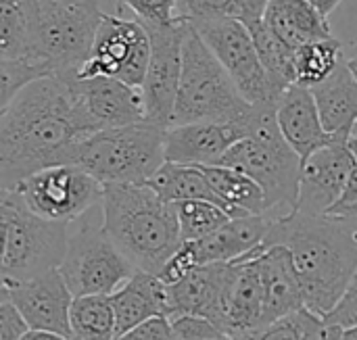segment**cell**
<instances>
[{"mask_svg": "<svg viewBox=\"0 0 357 340\" xmlns=\"http://www.w3.org/2000/svg\"><path fill=\"white\" fill-rule=\"evenodd\" d=\"M96 132L73 75L29 84L0 109V188L15 190L46 167L73 165L79 144Z\"/></svg>", "mask_w": 357, "mask_h": 340, "instance_id": "cell-1", "label": "cell"}, {"mask_svg": "<svg viewBox=\"0 0 357 340\" xmlns=\"http://www.w3.org/2000/svg\"><path fill=\"white\" fill-rule=\"evenodd\" d=\"M282 245L291 251L305 307L328 316L347 293L357 270V240L343 219L331 215L287 213L270 217L264 247Z\"/></svg>", "mask_w": 357, "mask_h": 340, "instance_id": "cell-2", "label": "cell"}, {"mask_svg": "<svg viewBox=\"0 0 357 340\" xmlns=\"http://www.w3.org/2000/svg\"><path fill=\"white\" fill-rule=\"evenodd\" d=\"M102 226L138 272L161 274L182 247L176 205L149 184H113L102 194Z\"/></svg>", "mask_w": 357, "mask_h": 340, "instance_id": "cell-3", "label": "cell"}, {"mask_svg": "<svg viewBox=\"0 0 357 340\" xmlns=\"http://www.w3.org/2000/svg\"><path fill=\"white\" fill-rule=\"evenodd\" d=\"M105 13L96 0H27V54L46 77L75 75L90 56Z\"/></svg>", "mask_w": 357, "mask_h": 340, "instance_id": "cell-4", "label": "cell"}, {"mask_svg": "<svg viewBox=\"0 0 357 340\" xmlns=\"http://www.w3.org/2000/svg\"><path fill=\"white\" fill-rule=\"evenodd\" d=\"M255 115L257 107L241 94L224 65L188 21L182 50V77L172 125L220 121L243 123L251 132Z\"/></svg>", "mask_w": 357, "mask_h": 340, "instance_id": "cell-5", "label": "cell"}, {"mask_svg": "<svg viewBox=\"0 0 357 340\" xmlns=\"http://www.w3.org/2000/svg\"><path fill=\"white\" fill-rule=\"evenodd\" d=\"M218 165L241 169L261 186L266 215L280 217L295 211L303 161L278 128L276 105L257 107L249 136L236 142Z\"/></svg>", "mask_w": 357, "mask_h": 340, "instance_id": "cell-6", "label": "cell"}, {"mask_svg": "<svg viewBox=\"0 0 357 340\" xmlns=\"http://www.w3.org/2000/svg\"><path fill=\"white\" fill-rule=\"evenodd\" d=\"M165 128L146 119L100 130L79 144L73 165L102 186L149 184L165 163Z\"/></svg>", "mask_w": 357, "mask_h": 340, "instance_id": "cell-7", "label": "cell"}, {"mask_svg": "<svg viewBox=\"0 0 357 340\" xmlns=\"http://www.w3.org/2000/svg\"><path fill=\"white\" fill-rule=\"evenodd\" d=\"M0 224L2 286L25 282L61 268L69 245L67 224L36 215L17 190L0 192Z\"/></svg>", "mask_w": 357, "mask_h": 340, "instance_id": "cell-8", "label": "cell"}, {"mask_svg": "<svg viewBox=\"0 0 357 340\" xmlns=\"http://www.w3.org/2000/svg\"><path fill=\"white\" fill-rule=\"evenodd\" d=\"M92 211H88L84 224L69 234L67 253L59 268L73 297H111L138 272L111 240L102 219L90 215Z\"/></svg>", "mask_w": 357, "mask_h": 340, "instance_id": "cell-9", "label": "cell"}, {"mask_svg": "<svg viewBox=\"0 0 357 340\" xmlns=\"http://www.w3.org/2000/svg\"><path fill=\"white\" fill-rule=\"evenodd\" d=\"M190 25L224 65L241 94L255 107L276 105L270 92V82L266 67L259 59L251 29L230 17L195 19Z\"/></svg>", "mask_w": 357, "mask_h": 340, "instance_id": "cell-10", "label": "cell"}, {"mask_svg": "<svg viewBox=\"0 0 357 340\" xmlns=\"http://www.w3.org/2000/svg\"><path fill=\"white\" fill-rule=\"evenodd\" d=\"M25 205L40 217L73 224L102 203L105 186L77 165L46 167L15 188Z\"/></svg>", "mask_w": 357, "mask_h": 340, "instance_id": "cell-11", "label": "cell"}, {"mask_svg": "<svg viewBox=\"0 0 357 340\" xmlns=\"http://www.w3.org/2000/svg\"><path fill=\"white\" fill-rule=\"evenodd\" d=\"M151 63V40L136 19L105 15L96 31L90 56L75 77H117L134 88H142Z\"/></svg>", "mask_w": 357, "mask_h": 340, "instance_id": "cell-12", "label": "cell"}, {"mask_svg": "<svg viewBox=\"0 0 357 340\" xmlns=\"http://www.w3.org/2000/svg\"><path fill=\"white\" fill-rule=\"evenodd\" d=\"M151 40V63L142 84L146 121L169 128L182 77V50L188 31V19L178 17L172 23H142Z\"/></svg>", "mask_w": 357, "mask_h": 340, "instance_id": "cell-13", "label": "cell"}, {"mask_svg": "<svg viewBox=\"0 0 357 340\" xmlns=\"http://www.w3.org/2000/svg\"><path fill=\"white\" fill-rule=\"evenodd\" d=\"M356 165L349 140H335L307 157L301 169L295 211L303 215H326L345 192Z\"/></svg>", "mask_w": 357, "mask_h": 340, "instance_id": "cell-14", "label": "cell"}, {"mask_svg": "<svg viewBox=\"0 0 357 340\" xmlns=\"http://www.w3.org/2000/svg\"><path fill=\"white\" fill-rule=\"evenodd\" d=\"M0 297L15 303L31 330L54 332L71 339L69 314L75 297L71 295L59 270H50L25 282L2 286Z\"/></svg>", "mask_w": 357, "mask_h": 340, "instance_id": "cell-15", "label": "cell"}, {"mask_svg": "<svg viewBox=\"0 0 357 340\" xmlns=\"http://www.w3.org/2000/svg\"><path fill=\"white\" fill-rule=\"evenodd\" d=\"M247 136L249 128L243 123L199 121L172 125L165 132V161L195 167L218 165L224 155Z\"/></svg>", "mask_w": 357, "mask_h": 340, "instance_id": "cell-16", "label": "cell"}, {"mask_svg": "<svg viewBox=\"0 0 357 340\" xmlns=\"http://www.w3.org/2000/svg\"><path fill=\"white\" fill-rule=\"evenodd\" d=\"M73 86L90 121L98 132L132 125L146 119L142 88H134L117 77L107 75L88 79H79L73 75Z\"/></svg>", "mask_w": 357, "mask_h": 340, "instance_id": "cell-17", "label": "cell"}, {"mask_svg": "<svg viewBox=\"0 0 357 340\" xmlns=\"http://www.w3.org/2000/svg\"><path fill=\"white\" fill-rule=\"evenodd\" d=\"M257 257L230 263V276L226 284L220 322V328L230 339L264 326L266 291Z\"/></svg>", "mask_w": 357, "mask_h": 340, "instance_id": "cell-18", "label": "cell"}, {"mask_svg": "<svg viewBox=\"0 0 357 340\" xmlns=\"http://www.w3.org/2000/svg\"><path fill=\"white\" fill-rule=\"evenodd\" d=\"M276 121L284 140L301 157V161L335 142L322 125L312 88L293 84L276 102Z\"/></svg>", "mask_w": 357, "mask_h": 340, "instance_id": "cell-19", "label": "cell"}, {"mask_svg": "<svg viewBox=\"0 0 357 340\" xmlns=\"http://www.w3.org/2000/svg\"><path fill=\"white\" fill-rule=\"evenodd\" d=\"M230 263H207L195 268L180 282L167 286L172 316H201L220 326Z\"/></svg>", "mask_w": 357, "mask_h": 340, "instance_id": "cell-20", "label": "cell"}, {"mask_svg": "<svg viewBox=\"0 0 357 340\" xmlns=\"http://www.w3.org/2000/svg\"><path fill=\"white\" fill-rule=\"evenodd\" d=\"M270 230V215L232 217L213 234L195 240L199 265L207 263H236L264 247Z\"/></svg>", "mask_w": 357, "mask_h": 340, "instance_id": "cell-21", "label": "cell"}, {"mask_svg": "<svg viewBox=\"0 0 357 340\" xmlns=\"http://www.w3.org/2000/svg\"><path fill=\"white\" fill-rule=\"evenodd\" d=\"M257 259H259L264 291H266L264 326L303 309L305 297L301 291L299 274L291 251L282 245L268 247V249L264 247Z\"/></svg>", "mask_w": 357, "mask_h": 340, "instance_id": "cell-22", "label": "cell"}, {"mask_svg": "<svg viewBox=\"0 0 357 340\" xmlns=\"http://www.w3.org/2000/svg\"><path fill=\"white\" fill-rule=\"evenodd\" d=\"M117 318V337L144 324L151 318H169V291L167 284L149 272H136L119 291L111 295Z\"/></svg>", "mask_w": 357, "mask_h": 340, "instance_id": "cell-23", "label": "cell"}, {"mask_svg": "<svg viewBox=\"0 0 357 340\" xmlns=\"http://www.w3.org/2000/svg\"><path fill=\"white\" fill-rule=\"evenodd\" d=\"M324 130L335 140H349L357 123V79L345 56L339 67L312 88Z\"/></svg>", "mask_w": 357, "mask_h": 340, "instance_id": "cell-24", "label": "cell"}, {"mask_svg": "<svg viewBox=\"0 0 357 340\" xmlns=\"http://www.w3.org/2000/svg\"><path fill=\"white\" fill-rule=\"evenodd\" d=\"M264 23L293 50L335 36L328 19L310 0H268Z\"/></svg>", "mask_w": 357, "mask_h": 340, "instance_id": "cell-25", "label": "cell"}, {"mask_svg": "<svg viewBox=\"0 0 357 340\" xmlns=\"http://www.w3.org/2000/svg\"><path fill=\"white\" fill-rule=\"evenodd\" d=\"M201 169L205 171L211 188L226 203L232 217L266 215V194L251 176L226 165H209Z\"/></svg>", "mask_w": 357, "mask_h": 340, "instance_id": "cell-26", "label": "cell"}, {"mask_svg": "<svg viewBox=\"0 0 357 340\" xmlns=\"http://www.w3.org/2000/svg\"><path fill=\"white\" fill-rule=\"evenodd\" d=\"M149 186L163 201L174 203V205L184 203V201H209V203H215L228 211L226 203L211 188L205 171L201 167H195V165H182V163L165 161L163 167L149 180Z\"/></svg>", "mask_w": 357, "mask_h": 340, "instance_id": "cell-27", "label": "cell"}, {"mask_svg": "<svg viewBox=\"0 0 357 340\" xmlns=\"http://www.w3.org/2000/svg\"><path fill=\"white\" fill-rule=\"evenodd\" d=\"M259 52V59L266 67L272 98H278L295 84V50L287 46L264 21L249 27Z\"/></svg>", "mask_w": 357, "mask_h": 340, "instance_id": "cell-28", "label": "cell"}, {"mask_svg": "<svg viewBox=\"0 0 357 340\" xmlns=\"http://www.w3.org/2000/svg\"><path fill=\"white\" fill-rule=\"evenodd\" d=\"M71 340H115L117 318L107 295L75 297L69 314Z\"/></svg>", "mask_w": 357, "mask_h": 340, "instance_id": "cell-29", "label": "cell"}, {"mask_svg": "<svg viewBox=\"0 0 357 340\" xmlns=\"http://www.w3.org/2000/svg\"><path fill=\"white\" fill-rule=\"evenodd\" d=\"M343 56L345 46L335 36L303 44L295 50V84L305 88L318 86L339 67Z\"/></svg>", "mask_w": 357, "mask_h": 340, "instance_id": "cell-30", "label": "cell"}, {"mask_svg": "<svg viewBox=\"0 0 357 340\" xmlns=\"http://www.w3.org/2000/svg\"><path fill=\"white\" fill-rule=\"evenodd\" d=\"M268 0H178L180 15L188 21L230 17L253 27L264 21Z\"/></svg>", "mask_w": 357, "mask_h": 340, "instance_id": "cell-31", "label": "cell"}, {"mask_svg": "<svg viewBox=\"0 0 357 340\" xmlns=\"http://www.w3.org/2000/svg\"><path fill=\"white\" fill-rule=\"evenodd\" d=\"M176 213H178V224H180V234L182 242H195L201 240L215 230H220L224 224L232 219V215L222 209L215 203L209 201H184L176 203Z\"/></svg>", "mask_w": 357, "mask_h": 340, "instance_id": "cell-32", "label": "cell"}, {"mask_svg": "<svg viewBox=\"0 0 357 340\" xmlns=\"http://www.w3.org/2000/svg\"><path fill=\"white\" fill-rule=\"evenodd\" d=\"M27 33V0H0V59H25Z\"/></svg>", "mask_w": 357, "mask_h": 340, "instance_id": "cell-33", "label": "cell"}, {"mask_svg": "<svg viewBox=\"0 0 357 340\" xmlns=\"http://www.w3.org/2000/svg\"><path fill=\"white\" fill-rule=\"evenodd\" d=\"M320 316H316L314 311H310L307 307L284 316L272 324L259 326L255 330L243 332L232 337V340H303L307 328L318 320Z\"/></svg>", "mask_w": 357, "mask_h": 340, "instance_id": "cell-34", "label": "cell"}, {"mask_svg": "<svg viewBox=\"0 0 357 340\" xmlns=\"http://www.w3.org/2000/svg\"><path fill=\"white\" fill-rule=\"evenodd\" d=\"M46 77V73L25 59H0V109L6 107L23 88Z\"/></svg>", "mask_w": 357, "mask_h": 340, "instance_id": "cell-35", "label": "cell"}, {"mask_svg": "<svg viewBox=\"0 0 357 340\" xmlns=\"http://www.w3.org/2000/svg\"><path fill=\"white\" fill-rule=\"evenodd\" d=\"M117 8L132 10L134 19L140 23H172L182 17L178 0H117Z\"/></svg>", "mask_w": 357, "mask_h": 340, "instance_id": "cell-36", "label": "cell"}, {"mask_svg": "<svg viewBox=\"0 0 357 340\" xmlns=\"http://www.w3.org/2000/svg\"><path fill=\"white\" fill-rule=\"evenodd\" d=\"M169 322L178 340H232L215 322L201 316L180 314L169 318Z\"/></svg>", "mask_w": 357, "mask_h": 340, "instance_id": "cell-37", "label": "cell"}, {"mask_svg": "<svg viewBox=\"0 0 357 340\" xmlns=\"http://www.w3.org/2000/svg\"><path fill=\"white\" fill-rule=\"evenodd\" d=\"M195 268H199L195 247H192V242H182V247L172 255V259L167 261V265L163 268V272L159 274V278L167 286H172V284L180 282L186 274H190Z\"/></svg>", "mask_w": 357, "mask_h": 340, "instance_id": "cell-38", "label": "cell"}, {"mask_svg": "<svg viewBox=\"0 0 357 340\" xmlns=\"http://www.w3.org/2000/svg\"><path fill=\"white\" fill-rule=\"evenodd\" d=\"M29 330V324L15 303L0 297V340H23Z\"/></svg>", "mask_w": 357, "mask_h": 340, "instance_id": "cell-39", "label": "cell"}, {"mask_svg": "<svg viewBox=\"0 0 357 340\" xmlns=\"http://www.w3.org/2000/svg\"><path fill=\"white\" fill-rule=\"evenodd\" d=\"M324 320L331 322V324L341 326L343 330L357 326V270L356 274H354V280H351L349 288H347V293L337 303V307L328 316H324Z\"/></svg>", "mask_w": 357, "mask_h": 340, "instance_id": "cell-40", "label": "cell"}, {"mask_svg": "<svg viewBox=\"0 0 357 340\" xmlns=\"http://www.w3.org/2000/svg\"><path fill=\"white\" fill-rule=\"evenodd\" d=\"M115 340H178L169 318H151Z\"/></svg>", "mask_w": 357, "mask_h": 340, "instance_id": "cell-41", "label": "cell"}, {"mask_svg": "<svg viewBox=\"0 0 357 340\" xmlns=\"http://www.w3.org/2000/svg\"><path fill=\"white\" fill-rule=\"evenodd\" d=\"M343 339V328L337 324L326 322L324 318H318L305 332L303 340H341Z\"/></svg>", "mask_w": 357, "mask_h": 340, "instance_id": "cell-42", "label": "cell"}, {"mask_svg": "<svg viewBox=\"0 0 357 340\" xmlns=\"http://www.w3.org/2000/svg\"><path fill=\"white\" fill-rule=\"evenodd\" d=\"M310 2L318 8V13H320L322 17H326V19H328V17H331V13H333V10H335L343 0H310Z\"/></svg>", "mask_w": 357, "mask_h": 340, "instance_id": "cell-43", "label": "cell"}, {"mask_svg": "<svg viewBox=\"0 0 357 340\" xmlns=\"http://www.w3.org/2000/svg\"><path fill=\"white\" fill-rule=\"evenodd\" d=\"M23 340H71L67 337H61V334H54V332H44V330H29L25 334Z\"/></svg>", "mask_w": 357, "mask_h": 340, "instance_id": "cell-44", "label": "cell"}, {"mask_svg": "<svg viewBox=\"0 0 357 340\" xmlns=\"http://www.w3.org/2000/svg\"><path fill=\"white\" fill-rule=\"evenodd\" d=\"M345 61H347V65H349L354 77L357 79V42H354L349 48H345Z\"/></svg>", "mask_w": 357, "mask_h": 340, "instance_id": "cell-45", "label": "cell"}, {"mask_svg": "<svg viewBox=\"0 0 357 340\" xmlns=\"http://www.w3.org/2000/svg\"><path fill=\"white\" fill-rule=\"evenodd\" d=\"M341 340H357V326H354V328H345V330H343V339Z\"/></svg>", "mask_w": 357, "mask_h": 340, "instance_id": "cell-46", "label": "cell"}, {"mask_svg": "<svg viewBox=\"0 0 357 340\" xmlns=\"http://www.w3.org/2000/svg\"><path fill=\"white\" fill-rule=\"evenodd\" d=\"M349 148H351V153L356 155L357 159V138H349Z\"/></svg>", "mask_w": 357, "mask_h": 340, "instance_id": "cell-47", "label": "cell"}, {"mask_svg": "<svg viewBox=\"0 0 357 340\" xmlns=\"http://www.w3.org/2000/svg\"><path fill=\"white\" fill-rule=\"evenodd\" d=\"M351 138H357V123H356V128H354V134H351Z\"/></svg>", "mask_w": 357, "mask_h": 340, "instance_id": "cell-48", "label": "cell"}]
</instances>
